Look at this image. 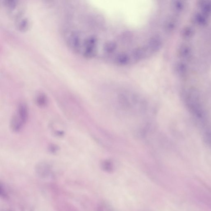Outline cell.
<instances>
[{
	"instance_id": "obj_7",
	"label": "cell",
	"mask_w": 211,
	"mask_h": 211,
	"mask_svg": "<svg viewBox=\"0 0 211 211\" xmlns=\"http://www.w3.org/2000/svg\"><path fill=\"white\" fill-rule=\"evenodd\" d=\"M114 61L116 64L118 65L125 66L130 62V58L127 53L120 52L116 55Z\"/></svg>"
},
{
	"instance_id": "obj_8",
	"label": "cell",
	"mask_w": 211,
	"mask_h": 211,
	"mask_svg": "<svg viewBox=\"0 0 211 211\" xmlns=\"http://www.w3.org/2000/svg\"><path fill=\"white\" fill-rule=\"evenodd\" d=\"M35 101L38 107L43 108L48 104V98L43 92H38L35 97Z\"/></svg>"
},
{
	"instance_id": "obj_6",
	"label": "cell",
	"mask_w": 211,
	"mask_h": 211,
	"mask_svg": "<svg viewBox=\"0 0 211 211\" xmlns=\"http://www.w3.org/2000/svg\"><path fill=\"white\" fill-rule=\"evenodd\" d=\"M16 26L18 30L22 31H26L30 27V22L28 18L21 17L16 20Z\"/></svg>"
},
{
	"instance_id": "obj_2",
	"label": "cell",
	"mask_w": 211,
	"mask_h": 211,
	"mask_svg": "<svg viewBox=\"0 0 211 211\" xmlns=\"http://www.w3.org/2000/svg\"><path fill=\"white\" fill-rule=\"evenodd\" d=\"M186 104L191 113L199 119H203L205 113L202 104L198 96L195 94H188L185 99Z\"/></svg>"
},
{
	"instance_id": "obj_11",
	"label": "cell",
	"mask_w": 211,
	"mask_h": 211,
	"mask_svg": "<svg viewBox=\"0 0 211 211\" xmlns=\"http://www.w3.org/2000/svg\"><path fill=\"white\" fill-rule=\"evenodd\" d=\"M97 211H112L109 206L105 203H101L98 205L97 208Z\"/></svg>"
},
{
	"instance_id": "obj_4",
	"label": "cell",
	"mask_w": 211,
	"mask_h": 211,
	"mask_svg": "<svg viewBox=\"0 0 211 211\" xmlns=\"http://www.w3.org/2000/svg\"><path fill=\"white\" fill-rule=\"evenodd\" d=\"M161 45V40L159 36H156L151 38L145 45L149 53L152 54L158 52Z\"/></svg>"
},
{
	"instance_id": "obj_9",
	"label": "cell",
	"mask_w": 211,
	"mask_h": 211,
	"mask_svg": "<svg viewBox=\"0 0 211 211\" xmlns=\"http://www.w3.org/2000/svg\"><path fill=\"white\" fill-rule=\"evenodd\" d=\"M117 48V44L114 41H109L104 44V49L106 52L111 53L113 52Z\"/></svg>"
},
{
	"instance_id": "obj_13",
	"label": "cell",
	"mask_w": 211,
	"mask_h": 211,
	"mask_svg": "<svg viewBox=\"0 0 211 211\" xmlns=\"http://www.w3.org/2000/svg\"><path fill=\"white\" fill-rule=\"evenodd\" d=\"M58 150V147L54 145H51L49 147V150L52 153H55Z\"/></svg>"
},
{
	"instance_id": "obj_10",
	"label": "cell",
	"mask_w": 211,
	"mask_h": 211,
	"mask_svg": "<svg viewBox=\"0 0 211 211\" xmlns=\"http://www.w3.org/2000/svg\"><path fill=\"white\" fill-rule=\"evenodd\" d=\"M102 167L103 170L107 173H111L113 171V166L112 164L108 162L104 163L102 165Z\"/></svg>"
},
{
	"instance_id": "obj_5",
	"label": "cell",
	"mask_w": 211,
	"mask_h": 211,
	"mask_svg": "<svg viewBox=\"0 0 211 211\" xmlns=\"http://www.w3.org/2000/svg\"><path fill=\"white\" fill-rule=\"evenodd\" d=\"M149 51L146 45L137 48L133 50L132 52V56L136 61H140L143 60L149 54Z\"/></svg>"
},
{
	"instance_id": "obj_1",
	"label": "cell",
	"mask_w": 211,
	"mask_h": 211,
	"mask_svg": "<svg viewBox=\"0 0 211 211\" xmlns=\"http://www.w3.org/2000/svg\"><path fill=\"white\" fill-rule=\"evenodd\" d=\"M28 117V110L24 103L19 104L10 121V128L14 132H20L25 125Z\"/></svg>"
},
{
	"instance_id": "obj_12",
	"label": "cell",
	"mask_w": 211,
	"mask_h": 211,
	"mask_svg": "<svg viewBox=\"0 0 211 211\" xmlns=\"http://www.w3.org/2000/svg\"><path fill=\"white\" fill-rule=\"evenodd\" d=\"M205 137L207 143L211 146V132H207L205 134Z\"/></svg>"
},
{
	"instance_id": "obj_3",
	"label": "cell",
	"mask_w": 211,
	"mask_h": 211,
	"mask_svg": "<svg viewBox=\"0 0 211 211\" xmlns=\"http://www.w3.org/2000/svg\"><path fill=\"white\" fill-rule=\"evenodd\" d=\"M52 166L45 162L37 164L36 166V173L42 177H47L52 174Z\"/></svg>"
}]
</instances>
